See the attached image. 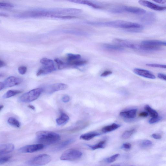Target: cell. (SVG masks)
I'll return each instance as SVG.
<instances>
[{
    "instance_id": "cell-33",
    "label": "cell",
    "mask_w": 166,
    "mask_h": 166,
    "mask_svg": "<svg viewBox=\"0 0 166 166\" xmlns=\"http://www.w3.org/2000/svg\"><path fill=\"white\" fill-rule=\"evenodd\" d=\"M55 61L58 65V69H62L64 68L66 66L68 65L67 63H65L63 61L60 59L57 58L55 60Z\"/></svg>"
},
{
    "instance_id": "cell-23",
    "label": "cell",
    "mask_w": 166,
    "mask_h": 166,
    "mask_svg": "<svg viewBox=\"0 0 166 166\" xmlns=\"http://www.w3.org/2000/svg\"><path fill=\"white\" fill-rule=\"evenodd\" d=\"M106 140H102L98 143L94 145H87L88 147L92 150H95L99 149L104 148L105 146Z\"/></svg>"
},
{
    "instance_id": "cell-10",
    "label": "cell",
    "mask_w": 166,
    "mask_h": 166,
    "mask_svg": "<svg viewBox=\"0 0 166 166\" xmlns=\"http://www.w3.org/2000/svg\"><path fill=\"white\" fill-rule=\"evenodd\" d=\"M138 2L140 5L152 10L159 11L166 10V6H160L148 1H139Z\"/></svg>"
},
{
    "instance_id": "cell-5",
    "label": "cell",
    "mask_w": 166,
    "mask_h": 166,
    "mask_svg": "<svg viewBox=\"0 0 166 166\" xmlns=\"http://www.w3.org/2000/svg\"><path fill=\"white\" fill-rule=\"evenodd\" d=\"M51 160V157L49 155L46 154H41L28 160L27 164L31 166H43L50 162Z\"/></svg>"
},
{
    "instance_id": "cell-32",
    "label": "cell",
    "mask_w": 166,
    "mask_h": 166,
    "mask_svg": "<svg viewBox=\"0 0 166 166\" xmlns=\"http://www.w3.org/2000/svg\"><path fill=\"white\" fill-rule=\"evenodd\" d=\"M152 143L149 140H144L140 143V145L143 148H146L150 147L152 146Z\"/></svg>"
},
{
    "instance_id": "cell-27",
    "label": "cell",
    "mask_w": 166,
    "mask_h": 166,
    "mask_svg": "<svg viewBox=\"0 0 166 166\" xmlns=\"http://www.w3.org/2000/svg\"><path fill=\"white\" fill-rule=\"evenodd\" d=\"M87 61L84 60H78L74 61H68L67 64L69 65L81 66L87 63Z\"/></svg>"
},
{
    "instance_id": "cell-28",
    "label": "cell",
    "mask_w": 166,
    "mask_h": 166,
    "mask_svg": "<svg viewBox=\"0 0 166 166\" xmlns=\"http://www.w3.org/2000/svg\"><path fill=\"white\" fill-rule=\"evenodd\" d=\"M40 63L45 66H54V61L46 58H43L40 61Z\"/></svg>"
},
{
    "instance_id": "cell-20",
    "label": "cell",
    "mask_w": 166,
    "mask_h": 166,
    "mask_svg": "<svg viewBox=\"0 0 166 166\" xmlns=\"http://www.w3.org/2000/svg\"><path fill=\"white\" fill-rule=\"evenodd\" d=\"M69 120V116L65 113H62L60 117L57 119L56 121L58 125L61 126L67 123Z\"/></svg>"
},
{
    "instance_id": "cell-2",
    "label": "cell",
    "mask_w": 166,
    "mask_h": 166,
    "mask_svg": "<svg viewBox=\"0 0 166 166\" xmlns=\"http://www.w3.org/2000/svg\"><path fill=\"white\" fill-rule=\"evenodd\" d=\"M36 136L40 143L44 145L54 144L59 142L61 139L59 134L51 131H38L36 133Z\"/></svg>"
},
{
    "instance_id": "cell-31",
    "label": "cell",
    "mask_w": 166,
    "mask_h": 166,
    "mask_svg": "<svg viewBox=\"0 0 166 166\" xmlns=\"http://www.w3.org/2000/svg\"><path fill=\"white\" fill-rule=\"evenodd\" d=\"M119 154H116L109 157L105 159V161L108 164H110L114 162L118 158L119 156Z\"/></svg>"
},
{
    "instance_id": "cell-21",
    "label": "cell",
    "mask_w": 166,
    "mask_h": 166,
    "mask_svg": "<svg viewBox=\"0 0 166 166\" xmlns=\"http://www.w3.org/2000/svg\"><path fill=\"white\" fill-rule=\"evenodd\" d=\"M75 140L73 139H70L66 140L60 143L56 148V150L60 151L63 150L66 147H67L74 142Z\"/></svg>"
},
{
    "instance_id": "cell-12",
    "label": "cell",
    "mask_w": 166,
    "mask_h": 166,
    "mask_svg": "<svg viewBox=\"0 0 166 166\" xmlns=\"http://www.w3.org/2000/svg\"><path fill=\"white\" fill-rule=\"evenodd\" d=\"M134 72L137 75L151 79H155L156 77L149 70L139 68H135L134 69Z\"/></svg>"
},
{
    "instance_id": "cell-1",
    "label": "cell",
    "mask_w": 166,
    "mask_h": 166,
    "mask_svg": "<svg viewBox=\"0 0 166 166\" xmlns=\"http://www.w3.org/2000/svg\"><path fill=\"white\" fill-rule=\"evenodd\" d=\"M86 23L94 26L121 28L127 29L128 30L140 29L142 27V26L140 24L122 20H116L106 22H88Z\"/></svg>"
},
{
    "instance_id": "cell-8",
    "label": "cell",
    "mask_w": 166,
    "mask_h": 166,
    "mask_svg": "<svg viewBox=\"0 0 166 166\" xmlns=\"http://www.w3.org/2000/svg\"><path fill=\"white\" fill-rule=\"evenodd\" d=\"M68 88L67 85L63 83H57L47 87L45 88V90L48 93L52 94L58 91L66 90Z\"/></svg>"
},
{
    "instance_id": "cell-47",
    "label": "cell",
    "mask_w": 166,
    "mask_h": 166,
    "mask_svg": "<svg viewBox=\"0 0 166 166\" xmlns=\"http://www.w3.org/2000/svg\"><path fill=\"white\" fill-rule=\"evenodd\" d=\"M6 65V64L5 62L1 60V61H0V67L2 68L3 67Z\"/></svg>"
},
{
    "instance_id": "cell-18",
    "label": "cell",
    "mask_w": 166,
    "mask_h": 166,
    "mask_svg": "<svg viewBox=\"0 0 166 166\" xmlns=\"http://www.w3.org/2000/svg\"><path fill=\"white\" fill-rule=\"evenodd\" d=\"M120 126H121L120 124L113 123L103 128L102 129V131L103 133H107L118 129Z\"/></svg>"
},
{
    "instance_id": "cell-9",
    "label": "cell",
    "mask_w": 166,
    "mask_h": 166,
    "mask_svg": "<svg viewBox=\"0 0 166 166\" xmlns=\"http://www.w3.org/2000/svg\"><path fill=\"white\" fill-rule=\"evenodd\" d=\"M121 7L123 12H126L138 15L144 14L146 12V10L139 7L128 6H123Z\"/></svg>"
},
{
    "instance_id": "cell-46",
    "label": "cell",
    "mask_w": 166,
    "mask_h": 166,
    "mask_svg": "<svg viewBox=\"0 0 166 166\" xmlns=\"http://www.w3.org/2000/svg\"><path fill=\"white\" fill-rule=\"evenodd\" d=\"M153 1L161 4H164L166 3V0H154Z\"/></svg>"
},
{
    "instance_id": "cell-15",
    "label": "cell",
    "mask_w": 166,
    "mask_h": 166,
    "mask_svg": "<svg viewBox=\"0 0 166 166\" xmlns=\"http://www.w3.org/2000/svg\"><path fill=\"white\" fill-rule=\"evenodd\" d=\"M137 110L133 109L130 110L123 111L120 113V115L122 117L127 119L134 118L136 116Z\"/></svg>"
},
{
    "instance_id": "cell-45",
    "label": "cell",
    "mask_w": 166,
    "mask_h": 166,
    "mask_svg": "<svg viewBox=\"0 0 166 166\" xmlns=\"http://www.w3.org/2000/svg\"><path fill=\"white\" fill-rule=\"evenodd\" d=\"M148 115L149 113L147 112H143L140 113L139 115L140 117H146Z\"/></svg>"
},
{
    "instance_id": "cell-11",
    "label": "cell",
    "mask_w": 166,
    "mask_h": 166,
    "mask_svg": "<svg viewBox=\"0 0 166 166\" xmlns=\"http://www.w3.org/2000/svg\"><path fill=\"white\" fill-rule=\"evenodd\" d=\"M21 82V80L19 78L14 76H10L7 78L3 83L5 88L18 85Z\"/></svg>"
},
{
    "instance_id": "cell-35",
    "label": "cell",
    "mask_w": 166,
    "mask_h": 166,
    "mask_svg": "<svg viewBox=\"0 0 166 166\" xmlns=\"http://www.w3.org/2000/svg\"><path fill=\"white\" fill-rule=\"evenodd\" d=\"M11 156H6L1 157L0 158V164L1 165L5 164L9 161L11 158Z\"/></svg>"
},
{
    "instance_id": "cell-22",
    "label": "cell",
    "mask_w": 166,
    "mask_h": 166,
    "mask_svg": "<svg viewBox=\"0 0 166 166\" xmlns=\"http://www.w3.org/2000/svg\"><path fill=\"white\" fill-rule=\"evenodd\" d=\"M22 92V91L17 90H10L4 94L2 97L4 99L14 97L17 94H20Z\"/></svg>"
},
{
    "instance_id": "cell-44",
    "label": "cell",
    "mask_w": 166,
    "mask_h": 166,
    "mask_svg": "<svg viewBox=\"0 0 166 166\" xmlns=\"http://www.w3.org/2000/svg\"><path fill=\"white\" fill-rule=\"evenodd\" d=\"M152 137L153 138L155 139H160L161 138V136L159 134H153L152 135Z\"/></svg>"
},
{
    "instance_id": "cell-26",
    "label": "cell",
    "mask_w": 166,
    "mask_h": 166,
    "mask_svg": "<svg viewBox=\"0 0 166 166\" xmlns=\"http://www.w3.org/2000/svg\"><path fill=\"white\" fill-rule=\"evenodd\" d=\"M8 122L10 125L15 127L19 128L20 126V123L18 120L14 118H9L8 120Z\"/></svg>"
},
{
    "instance_id": "cell-48",
    "label": "cell",
    "mask_w": 166,
    "mask_h": 166,
    "mask_svg": "<svg viewBox=\"0 0 166 166\" xmlns=\"http://www.w3.org/2000/svg\"><path fill=\"white\" fill-rule=\"evenodd\" d=\"M5 88V87H4L3 82H0V91H2Z\"/></svg>"
},
{
    "instance_id": "cell-4",
    "label": "cell",
    "mask_w": 166,
    "mask_h": 166,
    "mask_svg": "<svg viewBox=\"0 0 166 166\" xmlns=\"http://www.w3.org/2000/svg\"><path fill=\"white\" fill-rule=\"evenodd\" d=\"M44 91L42 88H37L32 90L24 94L19 98L20 102L29 103L32 102L38 98Z\"/></svg>"
},
{
    "instance_id": "cell-29",
    "label": "cell",
    "mask_w": 166,
    "mask_h": 166,
    "mask_svg": "<svg viewBox=\"0 0 166 166\" xmlns=\"http://www.w3.org/2000/svg\"><path fill=\"white\" fill-rule=\"evenodd\" d=\"M135 131L136 130L134 129L125 131L122 135V138L124 139H127L129 138L134 133Z\"/></svg>"
},
{
    "instance_id": "cell-7",
    "label": "cell",
    "mask_w": 166,
    "mask_h": 166,
    "mask_svg": "<svg viewBox=\"0 0 166 166\" xmlns=\"http://www.w3.org/2000/svg\"><path fill=\"white\" fill-rule=\"evenodd\" d=\"M44 147V145L41 143L27 145L20 148L18 151L22 153H30L42 150Z\"/></svg>"
},
{
    "instance_id": "cell-38",
    "label": "cell",
    "mask_w": 166,
    "mask_h": 166,
    "mask_svg": "<svg viewBox=\"0 0 166 166\" xmlns=\"http://www.w3.org/2000/svg\"><path fill=\"white\" fill-rule=\"evenodd\" d=\"M18 70L20 74L24 75L27 72V68L25 66H20L18 68Z\"/></svg>"
},
{
    "instance_id": "cell-42",
    "label": "cell",
    "mask_w": 166,
    "mask_h": 166,
    "mask_svg": "<svg viewBox=\"0 0 166 166\" xmlns=\"http://www.w3.org/2000/svg\"><path fill=\"white\" fill-rule=\"evenodd\" d=\"M112 73V72L110 70H106L101 74V76L102 77H106L110 75Z\"/></svg>"
},
{
    "instance_id": "cell-25",
    "label": "cell",
    "mask_w": 166,
    "mask_h": 166,
    "mask_svg": "<svg viewBox=\"0 0 166 166\" xmlns=\"http://www.w3.org/2000/svg\"><path fill=\"white\" fill-rule=\"evenodd\" d=\"M144 109L149 114H150L152 118H155L158 117V114L157 112L152 108L149 105H146L144 107Z\"/></svg>"
},
{
    "instance_id": "cell-19",
    "label": "cell",
    "mask_w": 166,
    "mask_h": 166,
    "mask_svg": "<svg viewBox=\"0 0 166 166\" xmlns=\"http://www.w3.org/2000/svg\"><path fill=\"white\" fill-rule=\"evenodd\" d=\"M100 135V134L97 132H91L81 135L80 139L85 140H89Z\"/></svg>"
},
{
    "instance_id": "cell-30",
    "label": "cell",
    "mask_w": 166,
    "mask_h": 166,
    "mask_svg": "<svg viewBox=\"0 0 166 166\" xmlns=\"http://www.w3.org/2000/svg\"><path fill=\"white\" fill-rule=\"evenodd\" d=\"M68 61L80 60L81 56L79 54H68L67 55Z\"/></svg>"
},
{
    "instance_id": "cell-39",
    "label": "cell",
    "mask_w": 166,
    "mask_h": 166,
    "mask_svg": "<svg viewBox=\"0 0 166 166\" xmlns=\"http://www.w3.org/2000/svg\"><path fill=\"white\" fill-rule=\"evenodd\" d=\"M131 145L130 143H125L122 145L121 148L125 149V150H129L131 148Z\"/></svg>"
},
{
    "instance_id": "cell-24",
    "label": "cell",
    "mask_w": 166,
    "mask_h": 166,
    "mask_svg": "<svg viewBox=\"0 0 166 166\" xmlns=\"http://www.w3.org/2000/svg\"><path fill=\"white\" fill-rule=\"evenodd\" d=\"M103 47L109 50H112L122 51L124 50L123 47L117 45L105 44L103 45Z\"/></svg>"
},
{
    "instance_id": "cell-50",
    "label": "cell",
    "mask_w": 166,
    "mask_h": 166,
    "mask_svg": "<svg viewBox=\"0 0 166 166\" xmlns=\"http://www.w3.org/2000/svg\"><path fill=\"white\" fill-rule=\"evenodd\" d=\"M4 106L3 105H1L0 106V111H1L2 109H3Z\"/></svg>"
},
{
    "instance_id": "cell-41",
    "label": "cell",
    "mask_w": 166,
    "mask_h": 166,
    "mask_svg": "<svg viewBox=\"0 0 166 166\" xmlns=\"http://www.w3.org/2000/svg\"><path fill=\"white\" fill-rule=\"evenodd\" d=\"M70 100V98L69 95H66L62 98V101L64 103H67L69 102Z\"/></svg>"
},
{
    "instance_id": "cell-3",
    "label": "cell",
    "mask_w": 166,
    "mask_h": 166,
    "mask_svg": "<svg viewBox=\"0 0 166 166\" xmlns=\"http://www.w3.org/2000/svg\"><path fill=\"white\" fill-rule=\"evenodd\" d=\"M114 43L122 47H125L137 50L144 51H150L151 48L149 46L139 44L124 40L115 39L113 40Z\"/></svg>"
},
{
    "instance_id": "cell-6",
    "label": "cell",
    "mask_w": 166,
    "mask_h": 166,
    "mask_svg": "<svg viewBox=\"0 0 166 166\" xmlns=\"http://www.w3.org/2000/svg\"><path fill=\"white\" fill-rule=\"evenodd\" d=\"M82 155V153L79 150L76 149H69L62 153L60 159L63 161H76L80 159Z\"/></svg>"
},
{
    "instance_id": "cell-37",
    "label": "cell",
    "mask_w": 166,
    "mask_h": 166,
    "mask_svg": "<svg viewBox=\"0 0 166 166\" xmlns=\"http://www.w3.org/2000/svg\"><path fill=\"white\" fill-rule=\"evenodd\" d=\"M14 7L13 5L9 3L1 2L0 3V8H11Z\"/></svg>"
},
{
    "instance_id": "cell-16",
    "label": "cell",
    "mask_w": 166,
    "mask_h": 166,
    "mask_svg": "<svg viewBox=\"0 0 166 166\" xmlns=\"http://www.w3.org/2000/svg\"><path fill=\"white\" fill-rule=\"evenodd\" d=\"M56 68L54 66H45L41 68L37 72L36 75L40 76L42 75L48 74L55 71Z\"/></svg>"
},
{
    "instance_id": "cell-13",
    "label": "cell",
    "mask_w": 166,
    "mask_h": 166,
    "mask_svg": "<svg viewBox=\"0 0 166 166\" xmlns=\"http://www.w3.org/2000/svg\"><path fill=\"white\" fill-rule=\"evenodd\" d=\"M141 44L148 46L160 47L161 46L166 47V42L158 40H146L143 41Z\"/></svg>"
},
{
    "instance_id": "cell-49",
    "label": "cell",
    "mask_w": 166,
    "mask_h": 166,
    "mask_svg": "<svg viewBox=\"0 0 166 166\" xmlns=\"http://www.w3.org/2000/svg\"><path fill=\"white\" fill-rule=\"evenodd\" d=\"M28 107L30 109L33 110H35V107L32 105H29L28 106Z\"/></svg>"
},
{
    "instance_id": "cell-52",
    "label": "cell",
    "mask_w": 166,
    "mask_h": 166,
    "mask_svg": "<svg viewBox=\"0 0 166 166\" xmlns=\"http://www.w3.org/2000/svg\"><path fill=\"white\" fill-rule=\"evenodd\" d=\"M132 166V165H131V166Z\"/></svg>"
},
{
    "instance_id": "cell-17",
    "label": "cell",
    "mask_w": 166,
    "mask_h": 166,
    "mask_svg": "<svg viewBox=\"0 0 166 166\" xmlns=\"http://www.w3.org/2000/svg\"><path fill=\"white\" fill-rule=\"evenodd\" d=\"M69 2L76 3L81 4V5H88L94 8H96V9H100V8H101V6L97 5L96 3L88 1L73 0V1H70Z\"/></svg>"
},
{
    "instance_id": "cell-43",
    "label": "cell",
    "mask_w": 166,
    "mask_h": 166,
    "mask_svg": "<svg viewBox=\"0 0 166 166\" xmlns=\"http://www.w3.org/2000/svg\"><path fill=\"white\" fill-rule=\"evenodd\" d=\"M57 18L63 19H70L76 18V17L73 16H57Z\"/></svg>"
},
{
    "instance_id": "cell-34",
    "label": "cell",
    "mask_w": 166,
    "mask_h": 166,
    "mask_svg": "<svg viewBox=\"0 0 166 166\" xmlns=\"http://www.w3.org/2000/svg\"><path fill=\"white\" fill-rule=\"evenodd\" d=\"M146 66L149 67L166 69V65L158 64H147Z\"/></svg>"
},
{
    "instance_id": "cell-40",
    "label": "cell",
    "mask_w": 166,
    "mask_h": 166,
    "mask_svg": "<svg viewBox=\"0 0 166 166\" xmlns=\"http://www.w3.org/2000/svg\"><path fill=\"white\" fill-rule=\"evenodd\" d=\"M157 77L162 80L166 81V75L162 73H159L157 74Z\"/></svg>"
},
{
    "instance_id": "cell-36",
    "label": "cell",
    "mask_w": 166,
    "mask_h": 166,
    "mask_svg": "<svg viewBox=\"0 0 166 166\" xmlns=\"http://www.w3.org/2000/svg\"><path fill=\"white\" fill-rule=\"evenodd\" d=\"M161 118L158 117L155 118H152L149 120V123L151 124H153L158 122L161 120Z\"/></svg>"
},
{
    "instance_id": "cell-14",
    "label": "cell",
    "mask_w": 166,
    "mask_h": 166,
    "mask_svg": "<svg viewBox=\"0 0 166 166\" xmlns=\"http://www.w3.org/2000/svg\"><path fill=\"white\" fill-rule=\"evenodd\" d=\"M14 145L12 143L1 144L0 145V155L11 152L14 150Z\"/></svg>"
},
{
    "instance_id": "cell-51",
    "label": "cell",
    "mask_w": 166,
    "mask_h": 166,
    "mask_svg": "<svg viewBox=\"0 0 166 166\" xmlns=\"http://www.w3.org/2000/svg\"><path fill=\"white\" fill-rule=\"evenodd\" d=\"M110 166H120L119 165H118V164H116V165H111Z\"/></svg>"
}]
</instances>
